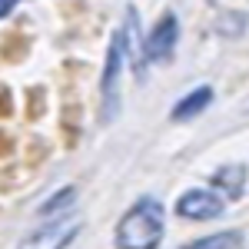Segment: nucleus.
<instances>
[{
	"label": "nucleus",
	"instance_id": "f03ea898",
	"mask_svg": "<svg viewBox=\"0 0 249 249\" xmlns=\"http://www.w3.org/2000/svg\"><path fill=\"white\" fill-rule=\"evenodd\" d=\"M126 63V37L116 30L107 50V67H103V123H113L120 113V73Z\"/></svg>",
	"mask_w": 249,
	"mask_h": 249
},
{
	"label": "nucleus",
	"instance_id": "f257e3e1",
	"mask_svg": "<svg viewBox=\"0 0 249 249\" xmlns=\"http://www.w3.org/2000/svg\"><path fill=\"white\" fill-rule=\"evenodd\" d=\"M163 243V203L140 196L116 223V249H160Z\"/></svg>",
	"mask_w": 249,
	"mask_h": 249
},
{
	"label": "nucleus",
	"instance_id": "39448f33",
	"mask_svg": "<svg viewBox=\"0 0 249 249\" xmlns=\"http://www.w3.org/2000/svg\"><path fill=\"white\" fill-rule=\"evenodd\" d=\"M226 210V199L213 190H190L176 199V216L193 219V223H203V219H216Z\"/></svg>",
	"mask_w": 249,
	"mask_h": 249
},
{
	"label": "nucleus",
	"instance_id": "9d476101",
	"mask_svg": "<svg viewBox=\"0 0 249 249\" xmlns=\"http://www.w3.org/2000/svg\"><path fill=\"white\" fill-rule=\"evenodd\" d=\"M14 3H17V0H0V17H3V14H10V7H14Z\"/></svg>",
	"mask_w": 249,
	"mask_h": 249
},
{
	"label": "nucleus",
	"instance_id": "423d86ee",
	"mask_svg": "<svg viewBox=\"0 0 249 249\" xmlns=\"http://www.w3.org/2000/svg\"><path fill=\"white\" fill-rule=\"evenodd\" d=\"M213 193H219L223 199H239L243 196V190H246V166L239 163H230V166H219V170L213 173L210 179Z\"/></svg>",
	"mask_w": 249,
	"mask_h": 249
},
{
	"label": "nucleus",
	"instance_id": "1a4fd4ad",
	"mask_svg": "<svg viewBox=\"0 0 249 249\" xmlns=\"http://www.w3.org/2000/svg\"><path fill=\"white\" fill-rule=\"evenodd\" d=\"M73 196H77V190H73V186H67V190H60L53 199H47V203L40 206V213H43V216H50V213L57 216L60 210H70V206H73Z\"/></svg>",
	"mask_w": 249,
	"mask_h": 249
},
{
	"label": "nucleus",
	"instance_id": "6e6552de",
	"mask_svg": "<svg viewBox=\"0 0 249 249\" xmlns=\"http://www.w3.org/2000/svg\"><path fill=\"white\" fill-rule=\"evenodd\" d=\"M243 246V232L226 230V232H213V236H203V239H193L179 249H239Z\"/></svg>",
	"mask_w": 249,
	"mask_h": 249
},
{
	"label": "nucleus",
	"instance_id": "0eeeda50",
	"mask_svg": "<svg viewBox=\"0 0 249 249\" xmlns=\"http://www.w3.org/2000/svg\"><path fill=\"white\" fill-rule=\"evenodd\" d=\"M213 103V87H196L190 93L183 96L176 107H173V120L176 123H183V120H193V116H199L206 107Z\"/></svg>",
	"mask_w": 249,
	"mask_h": 249
},
{
	"label": "nucleus",
	"instance_id": "7ed1b4c3",
	"mask_svg": "<svg viewBox=\"0 0 249 249\" xmlns=\"http://www.w3.org/2000/svg\"><path fill=\"white\" fill-rule=\"evenodd\" d=\"M80 226H83V223H80V216H73V213L53 216L50 223H43V226H37L34 232H27V236L20 239L17 249H67L77 239Z\"/></svg>",
	"mask_w": 249,
	"mask_h": 249
},
{
	"label": "nucleus",
	"instance_id": "20e7f679",
	"mask_svg": "<svg viewBox=\"0 0 249 249\" xmlns=\"http://www.w3.org/2000/svg\"><path fill=\"white\" fill-rule=\"evenodd\" d=\"M176 40H179V23L173 14H163L156 20V27L150 30V37L143 40V60L146 63H170Z\"/></svg>",
	"mask_w": 249,
	"mask_h": 249
}]
</instances>
